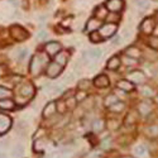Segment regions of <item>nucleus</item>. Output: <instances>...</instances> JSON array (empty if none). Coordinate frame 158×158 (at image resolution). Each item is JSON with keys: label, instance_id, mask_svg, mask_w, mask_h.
<instances>
[{"label": "nucleus", "instance_id": "obj_22", "mask_svg": "<svg viewBox=\"0 0 158 158\" xmlns=\"http://www.w3.org/2000/svg\"><path fill=\"white\" fill-rule=\"evenodd\" d=\"M138 110H139V113H140L142 115H147V114H149V111H151V106H149L147 102H140L139 106H138Z\"/></svg>", "mask_w": 158, "mask_h": 158}, {"label": "nucleus", "instance_id": "obj_12", "mask_svg": "<svg viewBox=\"0 0 158 158\" xmlns=\"http://www.w3.org/2000/svg\"><path fill=\"white\" fill-rule=\"evenodd\" d=\"M116 87L124 91V93H128V91H133L134 90V84H131L128 80H120L116 82Z\"/></svg>", "mask_w": 158, "mask_h": 158}, {"label": "nucleus", "instance_id": "obj_3", "mask_svg": "<svg viewBox=\"0 0 158 158\" xmlns=\"http://www.w3.org/2000/svg\"><path fill=\"white\" fill-rule=\"evenodd\" d=\"M128 81H130L131 84H143L146 81V75L139 70L131 71L128 73Z\"/></svg>", "mask_w": 158, "mask_h": 158}, {"label": "nucleus", "instance_id": "obj_40", "mask_svg": "<svg viewBox=\"0 0 158 158\" xmlns=\"http://www.w3.org/2000/svg\"><path fill=\"white\" fill-rule=\"evenodd\" d=\"M123 60H124V63H125V64H135V63H137V61H135L134 58H130V57H128V56L124 57Z\"/></svg>", "mask_w": 158, "mask_h": 158}, {"label": "nucleus", "instance_id": "obj_8", "mask_svg": "<svg viewBox=\"0 0 158 158\" xmlns=\"http://www.w3.org/2000/svg\"><path fill=\"white\" fill-rule=\"evenodd\" d=\"M19 95H22V96H24V98H32L33 96V94H34V87H33V85L32 84H24V85H22L20 87H19Z\"/></svg>", "mask_w": 158, "mask_h": 158}, {"label": "nucleus", "instance_id": "obj_44", "mask_svg": "<svg viewBox=\"0 0 158 158\" xmlns=\"http://www.w3.org/2000/svg\"><path fill=\"white\" fill-rule=\"evenodd\" d=\"M122 158H133V157H129V156H125V157H122Z\"/></svg>", "mask_w": 158, "mask_h": 158}, {"label": "nucleus", "instance_id": "obj_42", "mask_svg": "<svg viewBox=\"0 0 158 158\" xmlns=\"http://www.w3.org/2000/svg\"><path fill=\"white\" fill-rule=\"evenodd\" d=\"M46 35H47V33H46L44 31H42V32L38 33V38H43V37H46Z\"/></svg>", "mask_w": 158, "mask_h": 158}, {"label": "nucleus", "instance_id": "obj_31", "mask_svg": "<svg viewBox=\"0 0 158 158\" xmlns=\"http://www.w3.org/2000/svg\"><path fill=\"white\" fill-rule=\"evenodd\" d=\"M147 133H148V135H151V137H156V135H158V127H157V125H152V127H149L148 130H147Z\"/></svg>", "mask_w": 158, "mask_h": 158}, {"label": "nucleus", "instance_id": "obj_4", "mask_svg": "<svg viewBox=\"0 0 158 158\" xmlns=\"http://www.w3.org/2000/svg\"><path fill=\"white\" fill-rule=\"evenodd\" d=\"M116 32V24H113V23H108V24H104L100 27V31H99V34L104 38H109L111 37L114 33Z\"/></svg>", "mask_w": 158, "mask_h": 158}, {"label": "nucleus", "instance_id": "obj_6", "mask_svg": "<svg viewBox=\"0 0 158 158\" xmlns=\"http://www.w3.org/2000/svg\"><path fill=\"white\" fill-rule=\"evenodd\" d=\"M106 8L111 13H119L124 8V2L123 0H108L106 2Z\"/></svg>", "mask_w": 158, "mask_h": 158}, {"label": "nucleus", "instance_id": "obj_26", "mask_svg": "<svg viewBox=\"0 0 158 158\" xmlns=\"http://www.w3.org/2000/svg\"><path fill=\"white\" fill-rule=\"evenodd\" d=\"M90 85H91L90 80H81L80 82H78V89H80L81 91H86V90H89Z\"/></svg>", "mask_w": 158, "mask_h": 158}, {"label": "nucleus", "instance_id": "obj_13", "mask_svg": "<svg viewBox=\"0 0 158 158\" xmlns=\"http://www.w3.org/2000/svg\"><path fill=\"white\" fill-rule=\"evenodd\" d=\"M70 55L69 52H64V51H60L56 55V62L60 64V66H64L67 63V60H69Z\"/></svg>", "mask_w": 158, "mask_h": 158}, {"label": "nucleus", "instance_id": "obj_23", "mask_svg": "<svg viewBox=\"0 0 158 158\" xmlns=\"http://www.w3.org/2000/svg\"><path fill=\"white\" fill-rule=\"evenodd\" d=\"M134 153H135L138 157H144V156L147 154V149H146V147H144V146L139 144V146H137V147L134 148Z\"/></svg>", "mask_w": 158, "mask_h": 158}, {"label": "nucleus", "instance_id": "obj_9", "mask_svg": "<svg viewBox=\"0 0 158 158\" xmlns=\"http://www.w3.org/2000/svg\"><path fill=\"white\" fill-rule=\"evenodd\" d=\"M140 29L143 33L146 34H149V33H153V29H154V20L151 19V18H147L144 19L142 25H140Z\"/></svg>", "mask_w": 158, "mask_h": 158}, {"label": "nucleus", "instance_id": "obj_28", "mask_svg": "<svg viewBox=\"0 0 158 158\" xmlns=\"http://www.w3.org/2000/svg\"><path fill=\"white\" fill-rule=\"evenodd\" d=\"M104 127H105V124H104V122L102 120H95L94 122V124H93V129L95 130V131H101L102 129H104Z\"/></svg>", "mask_w": 158, "mask_h": 158}, {"label": "nucleus", "instance_id": "obj_18", "mask_svg": "<svg viewBox=\"0 0 158 158\" xmlns=\"http://www.w3.org/2000/svg\"><path fill=\"white\" fill-rule=\"evenodd\" d=\"M100 24H101V23H100L99 19H96V18H91V19H89V23H87V29L95 32V29H99Z\"/></svg>", "mask_w": 158, "mask_h": 158}, {"label": "nucleus", "instance_id": "obj_45", "mask_svg": "<svg viewBox=\"0 0 158 158\" xmlns=\"http://www.w3.org/2000/svg\"><path fill=\"white\" fill-rule=\"evenodd\" d=\"M2 72H3V70H2V67H0V75H2Z\"/></svg>", "mask_w": 158, "mask_h": 158}, {"label": "nucleus", "instance_id": "obj_14", "mask_svg": "<svg viewBox=\"0 0 158 158\" xmlns=\"http://www.w3.org/2000/svg\"><path fill=\"white\" fill-rule=\"evenodd\" d=\"M87 55H89V62L91 61H94V60H99L101 56H102V51L101 49H98V48H91L89 52H87Z\"/></svg>", "mask_w": 158, "mask_h": 158}, {"label": "nucleus", "instance_id": "obj_7", "mask_svg": "<svg viewBox=\"0 0 158 158\" xmlns=\"http://www.w3.org/2000/svg\"><path fill=\"white\" fill-rule=\"evenodd\" d=\"M10 127H11V119L10 118L5 114H0V134L8 131Z\"/></svg>", "mask_w": 158, "mask_h": 158}, {"label": "nucleus", "instance_id": "obj_17", "mask_svg": "<svg viewBox=\"0 0 158 158\" xmlns=\"http://www.w3.org/2000/svg\"><path fill=\"white\" fill-rule=\"evenodd\" d=\"M119 66H120V58L119 57H111L109 61H108V64H106V67L109 70H116V69H119Z\"/></svg>", "mask_w": 158, "mask_h": 158}, {"label": "nucleus", "instance_id": "obj_39", "mask_svg": "<svg viewBox=\"0 0 158 158\" xmlns=\"http://www.w3.org/2000/svg\"><path fill=\"white\" fill-rule=\"evenodd\" d=\"M64 104H66V106H67L69 109H73L75 105H76V100L75 99H69Z\"/></svg>", "mask_w": 158, "mask_h": 158}, {"label": "nucleus", "instance_id": "obj_36", "mask_svg": "<svg viewBox=\"0 0 158 158\" xmlns=\"http://www.w3.org/2000/svg\"><path fill=\"white\" fill-rule=\"evenodd\" d=\"M86 96H87L86 91H78L76 95V101H84L86 99Z\"/></svg>", "mask_w": 158, "mask_h": 158}, {"label": "nucleus", "instance_id": "obj_16", "mask_svg": "<svg viewBox=\"0 0 158 158\" xmlns=\"http://www.w3.org/2000/svg\"><path fill=\"white\" fill-rule=\"evenodd\" d=\"M15 106V104L13 102V100L10 99H2L0 100V109H5V110H13Z\"/></svg>", "mask_w": 158, "mask_h": 158}, {"label": "nucleus", "instance_id": "obj_1", "mask_svg": "<svg viewBox=\"0 0 158 158\" xmlns=\"http://www.w3.org/2000/svg\"><path fill=\"white\" fill-rule=\"evenodd\" d=\"M47 63V56L43 55V53H38L35 55L32 61H31V72L35 76V75H39L41 71L43 70L44 64Z\"/></svg>", "mask_w": 158, "mask_h": 158}, {"label": "nucleus", "instance_id": "obj_10", "mask_svg": "<svg viewBox=\"0 0 158 158\" xmlns=\"http://www.w3.org/2000/svg\"><path fill=\"white\" fill-rule=\"evenodd\" d=\"M110 84L109 81V77L106 75H99L95 77V80H94V85L96 87H100V89H104V87H108Z\"/></svg>", "mask_w": 158, "mask_h": 158}, {"label": "nucleus", "instance_id": "obj_29", "mask_svg": "<svg viewBox=\"0 0 158 158\" xmlns=\"http://www.w3.org/2000/svg\"><path fill=\"white\" fill-rule=\"evenodd\" d=\"M120 19V17L118 15V13H108V15H106V20L110 23V22H113V24H115V22H118Z\"/></svg>", "mask_w": 158, "mask_h": 158}, {"label": "nucleus", "instance_id": "obj_5", "mask_svg": "<svg viewBox=\"0 0 158 158\" xmlns=\"http://www.w3.org/2000/svg\"><path fill=\"white\" fill-rule=\"evenodd\" d=\"M61 71H62V66H60L57 62L49 63V64L47 66V70H46L47 76L51 77V78H56V77L61 73Z\"/></svg>", "mask_w": 158, "mask_h": 158}, {"label": "nucleus", "instance_id": "obj_41", "mask_svg": "<svg viewBox=\"0 0 158 158\" xmlns=\"http://www.w3.org/2000/svg\"><path fill=\"white\" fill-rule=\"evenodd\" d=\"M120 43H122V37H116V38H114L113 44H120Z\"/></svg>", "mask_w": 158, "mask_h": 158}, {"label": "nucleus", "instance_id": "obj_32", "mask_svg": "<svg viewBox=\"0 0 158 158\" xmlns=\"http://www.w3.org/2000/svg\"><path fill=\"white\" fill-rule=\"evenodd\" d=\"M9 95H10V91L8 89H5V87L0 86V100H2V99H6Z\"/></svg>", "mask_w": 158, "mask_h": 158}, {"label": "nucleus", "instance_id": "obj_43", "mask_svg": "<svg viewBox=\"0 0 158 158\" xmlns=\"http://www.w3.org/2000/svg\"><path fill=\"white\" fill-rule=\"evenodd\" d=\"M153 32H154L156 34H158V27H157V28H156V31H153Z\"/></svg>", "mask_w": 158, "mask_h": 158}, {"label": "nucleus", "instance_id": "obj_38", "mask_svg": "<svg viewBox=\"0 0 158 158\" xmlns=\"http://www.w3.org/2000/svg\"><path fill=\"white\" fill-rule=\"evenodd\" d=\"M110 146H111V140H110L109 138L104 139V140H102V143H101V148H102V149H108Z\"/></svg>", "mask_w": 158, "mask_h": 158}, {"label": "nucleus", "instance_id": "obj_33", "mask_svg": "<svg viewBox=\"0 0 158 158\" xmlns=\"http://www.w3.org/2000/svg\"><path fill=\"white\" fill-rule=\"evenodd\" d=\"M90 39L93 42H99V41H101V35L99 34V32H91V34H90Z\"/></svg>", "mask_w": 158, "mask_h": 158}, {"label": "nucleus", "instance_id": "obj_27", "mask_svg": "<svg viewBox=\"0 0 158 158\" xmlns=\"http://www.w3.org/2000/svg\"><path fill=\"white\" fill-rule=\"evenodd\" d=\"M98 9H99V10L96 11V15L99 17V20L106 18V15H108V9H105L104 6H100V8H98Z\"/></svg>", "mask_w": 158, "mask_h": 158}, {"label": "nucleus", "instance_id": "obj_11", "mask_svg": "<svg viewBox=\"0 0 158 158\" xmlns=\"http://www.w3.org/2000/svg\"><path fill=\"white\" fill-rule=\"evenodd\" d=\"M61 51V44L58 42H48L46 44V52L48 56H55Z\"/></svg>", "mask_w": 158, "mask_h": 158}, {"label": "nucleus", "instance_id": "obj_24", "mask_svg": "<svg viewBox=\"0 0 158 158\" xmlns=\"http://www.w3.org/2000/svg\"><path fill=\"white\" fill-rule=\"evenodd\" d=\"M140 93H142V95L147 96V98H149V96H153V95H154L153 89H152V87H149V86H143V87H142V90H140Z\"/></svg>", "mask_w": 158, "mask_h": 158}, {"label": "nucleus", "instance_id": "obj_19", "mask_svg": "<svg viewBox=\"0 0 158 158\" xmlns=\"http://www.w3.org/2000/svg\"><path fill=\"white\" fill-rule=\"evenodd\" d=\"M125 53H127L128 57L135 60V58H139V56H140V51H139L138 48H135V47H130V48H128V49L125 51Z\"/></svg>", "mask_w": 158, "mask_h": 158}, {"label": "nucleus", "instance_id": "obj_15", "mask_svg": "<svg viewBox=\"0 0 158 158\" xmlns=\"http://www.w3.org/2000/svg\"><path fill=\"white\" fill-rule=\"evenodd\" d=\"M55 113H56V102L51 101L47 106L44 108V110H43V116L44 118H49L51 115H53Z\"/></svg>", "mask_w": 158, "mask_h": 158}, {"label": "nucleus", "instance_id": "obj_37", "mask_svg": "<svg viewBox=\"0 0 158 158\" xmlns=\"http://www.w3.org/2000/svg\"><path fill=\"white\" fill-rule=\"evenodd\" d=\"M118 127H119V122H118L116 119H113V120H109V123H108V128H109V129H111V130H114V129H116Z\"/></svg>", "mask_w": 158, "mask_h": 158}, {"label": "nucleus", "instance_id": "obj_34", "mask_svg": "<svg viewBox=\"0 0 158 158\" xmlns=\"http://www.w3.org/2000/svg\"><path fill=\"white\" fill-rule=\"evenodd\" d=\"M149 47L153 48V49H156V51H158V38L157 37L149 39Z\"/></svg>", "mask_w": 158, "mask_h": 158}, {"label": "nucleus", "instance_id": "obj_25", "mask_svg": "<svg viewBox=\"0 0 158 158\" xmlns=\"http://www.w3.org/2000/svg\"><path fill=\"white\" fill-rule=\"evenodd\" d=\"M116 101H118L116 95L110 94L109 96H106V99H105V105H106V106H111V105H113V104H115Z\"/></svg>", "mask_w": 158, "mask_h": 158}, {"label": "nucleus", "instance_id": "obj_2", "mask_svg": "<svg viewBox=\"0 0 158 158\" xmlns=\"http://www.w3.org/2000/svg\"><path fill=\"white\" fill-rule=\"evenodd\" d=\"M10 34L14 39H17V41H25L29 35L28 32L24 28H22L20 25H11L10 27Z\"/></svg>", "mask_w": 158, "mask_h": 158}, {"label": "nucleus", "instance_id": "obj_30", "mask_svg": "<svg viewBox=\"0 0 158 158\" xmlns=\"http://www.w3.org/2000/svg\"><path fill=\"white\" fill-rule=\"evenodd\" d=\"M43 149H44V142L42 139H38L34 144V151L35 152H43Z\"/></svg>", "mask_w": 158, "mask_h": 158}, {"label": "nucleus", "instance_id": "obj_35", "mask_svg": "<svg viewBox=\"0 0 158 158\" xmlns=\"http://www.w3.org/2000/svg\"><path fill=\"white\" fill-rule=\"evenodd\" d=\"M101 157H102V153L100 151H94V152L89 153L85 158H101Z\"/></svg>", "mask_w": 158, "mask_h": 158}, {"label": "nucleus", "instance_id": "obj_21", "mask_svg": "<svg viewBox=\"0 0 158 158\" xmlns=\"http://www.w3.org/2000/svg\"><path fill=\"white\" fill-rule=\"evenodd\" d=\"M124 108H125L124 102H119V101H116L115 104L111 105V106H109V109H110L111 111H114V113H120V111L124 110Z\"/></svg>", "mask_w": 158, "mask_h": 158}, {"label": "nucleus", "instance_id": "obj_20", "mask_svg": "<svg viewBox=\"0 0 158 158\" xmlns=\"http://www.w3.org/2000/svg\"><path fill=\"white\" fill-rule=\"evenodd\" d=\"M11 154H13V157H22L24 154L23 144H15L14 148H13V151H11Z\"/></svg>", "mask_w": 158, "mask_h": 158}]
</instances>
